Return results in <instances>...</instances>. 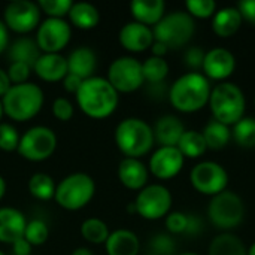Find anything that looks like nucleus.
<instances>
[{"instance_id": "obj_1", "label": "nucleus", "mask_w": 255, "mask_h": 255, "mask_svg": "<svg viewBox=\"0 0 255 255\" xmlns=\"http://www.w3.org/2000/svg\"><path fill=\"white\" fill-rule=\"evenodd\" d=\"M75 99L81 112L91 120H105L111 117L120 103V94L109 81L102 76L85 79L75 94Z\"/></svg>"}, {"instance_id": "obj_2", "label": "nucleus", "mask_w": 255, "mask_h": 255, "mask_svg": "<svg viewBox=\"0 0 255 255\" xmlns=\"http://www.w3.org/2000/svg\"><path fill=\"white\" fill-rule=\"evenodd\" d=\"M211 91V81L202 72H187L169 87L167 99L178 112L194 114L209 105Z\"/></svg>"}, {"instance_id": "obj_3", "label": "nucleus", "mask_w": 255, "mask_h": 255, "mask_svg": "<svg viewBox=\"0 0 255 255\" xmlns=\"http://www.w3.org/2000/svg\"><path fill=\"white\" fill-rule=\"evenodd\" d=\"M45 96L42 88L34 82L12 85L1 97L3 112L15 123L33 120L43 108Z\"/></svg>"}, {"instance_id": "obj_4", "label": "nucleus", "mask_w": 255, "mask_h": 255, "mask_svg": "<svg viewBox=\"0 0 255 255\" xmlns=\"http://www.w3.org/2000/svg\"><path fill=\"white\" fill-rule=\"evenodd\" d=\"M117 148L126 158H142L154 148L155 139L152 127L136 117L123 120L114 134Z\"/></svg>"}, {"instance_id": "obj_5", "label": "nucleus", "mask_w": 255, "mask_h": 255, "mask_svg": "<svg viewBox=\"0 0 255 255\" xmlns=\"http://www.w3.org/2000/svg\"><path fill=\"white\" fill-rule=\"evenodd\" d=\"M209 109L215 121L229 127L235 126L245 117L247 99L242 88L233 82H218L212 87Z\"/></svg>"}, {"instance_id": "obj_6", "label": "nucleus", "mask_w": 255, "mask_h": 255, "mask_svg": "<svg viewBox=\"0 0 255 255\" xmlns=\"http://www.w3.org/2000/svg\"><path fill=\"white\" fill-rule=\"evenodd\" d=\"M96 196L94 179L84 173L75 172L64 176L55 188L54 200L64 211H81L84 209Z\"/></svg>"}, {"instance_id": "obj_7", "label": "nucleus", "mask_w": 255, "mask_h": 255, "mask_svg": "<svg viewBox=\"0 0 255 255\" xmlns=\"http://www.w3.org/2000/svg\"><path fill=\"white\" fill-rule=\"evenodd\" d=\"M206 214L215 229L223 233H230V230L242 224L245 218V203L238 193L226 190L211 197Z\"/></svg>"}, {"instance_id": "obj_8", "label": "nucleus", "mask_w": 255, "mask_h": 255, "mask_svg": "<svg viewBox=\"0 0 255 255\" xmlns=\"http://www.w3.org/2000/svg\"><path fill=\"white\" fill-rule=\"evenodd\" d=\"M154 40L166 45L169 49L184 48L196 33L194 18L185 10H173L166 13L161 21L152 27Z\"/></svg>"}, {"instance_id": "obj_9", "label": "nucleus", "mask_w": 255, "mask_h": 255, "mask_svg": "<svg viewBox=\"0 0 255 255\" xmlns=\"http://www.w3.org/2000/svg\"><path fill=\"white\" fill-rule=\"evenodd\" d=\"M57 149V134L45 126H34L19 137L16 152L27 161L40 163L48 160Z\"/></svg>"}, {"instance_id": "obj_10", "label": "nucleus", "mask_w": 255, "mask_h": 255, "mask_svg": "<svg viewBox=\"0 0 255 255\" xmlns=\"http://www.w3.org/2000/svg\"><path fill=\"white\" fill-rule=\"evenodd\" d=\"M136 214L148 221L166 218L172 209V193L161 184H149L142 188L134 199Z\"/></svg>"}, {"instance_id": "obj_11", "label": "nucleus", "mask_w": 255, "mask_h": 255, "mask_svg": "<svg viewBox=\"0 0 255 255\" xmlns=\"http://www.w3.org/2000/svg\"><path fill=\"white\" fill-rule=\"evenodd\" d=\"M106 79L118 94L134 93L145 84L142 63L130 55L118 57L111 63Z\"/></svg>"}, {"instance_id": "obj_12", "label": "nucleus", "mask_w": 255, "mask_h": 255, "mask_svg": "<svg viewBox=\"0 0 255 255\" xmlns=\"http://www.w3.org/2000/svg\"><path fill=\"white\" fill-rule=\"evenodd\" d=\"M190 182L193 188L208 197H214L227 190L229 173L223 164L217 161H200L190 172Z\"/></svg>"}, {"instance_id": "obj_13", "label": "nucleus", "mask_w": 255, "mask_h": 255, "mask_svg": "<svg viewBox=\"0 0 255 255\" xmlns=\"http://www.w3.org/2000/svg\"><path fill=\"white\" fill-rule=\"evenodd\" d=\"M72 39V27L64 18H46L36 28V43L42 54H60Z\"/></svg>"}, {"instance_id": "obj_14", "label": "nucleus", "mask_w": 255, "mask_h": 255, "mask_svg": "<svg viewBox=\"0 0 255 255\" xmlns=\"http://www.w3.org/2000/svg\"><path fill=\"white\" fill-rule=\"evenodd\" d=\"M40 9L37 3L30 0H15L7 3L3 12V22L9 31L27 34L40 24Z\"/></svg>"}, {"instance_id": "obj_15", "label": "nucleus", "mask_w": 255, "mask_h": 255, "mask_svg": "<svg viewBox=\"0 0 255 255\" xmlns=\"http://www.w3.org/2000/svg\"><path fill=\"white\" fill-rule=\"evenodd\" d=\"M185 158L176 146H158L149 157V175L160 181H169L178 176L184 167Z\"/></svg>"}, {"instance_id": "obj_16", "label": "nucleus", "mask_w": 255, "mask_h": 255, "mask_svg": "<svg viewBox=\"0 0 255 255\" xmlns=\"http://www.w3.org/2000/svg\"><path fill=\"white\" fill-rule=\"evenodd\" d=\"M236 70V57L232 51L217 46L206 51L202 73L209 81L226 82Z\"/></svg>"}, {"instance_id": "obj_17", "label": "nucleus", "mask_w": 255, "mask_h": 255, "mask_svg": "<svg viewBox=\"0 0 255 255\" xmlns=\"http://www.w3.org/2000/svg\"><path fill=\"white\" fill-rule=\"evenodd\" d=\"M118 40L126 51L139 54L151 49L154 43V33L151 27H146L136 21H130L121 27L118 33Z\"/></svg>"}, {"instance_id": "obj_18", "label": "nucleus", "mask_w": 255, "mask_h": 255, "mask_svg": "<svg viewBox=\"0 0 255 255\" xmlns=\"http://www.w3.org/2000/svg\"><path fill=\"white\" fill-rule=\"evenodd\" d=\"M118 179L127 190L140 191L148 185L149 170L139 158H123L118 164Z\"/></svg>"}, {"instance_id": "obj_19", "label": "nucleus", "mask_w": 255, "mask_h": 255, "mask_svg": "<svg viewBox=\"0 0 255 255\" xmlns=\"http://www.w3.org/2000/svg\"><path fill=\"white\" fill-rule=\"evenodd\" d=\"M27 220L24 214L15 208H0V244L12 245L24 236Z\"/></svg>"}, {"instance_id": "obj_20", "label": "nucleus", "mask_w": 255, "mask_h": 255, "mask_svg": "<svg viewBox=\"0 0 255 255\" xmlns=\"http://www.w3.org/2000/svg\"><path fill=\"white\" fill-rule=\"evenodd\" d=\"M33 72L45 82H60L67 75V60L61 54H40L33 66Z\"/></svg>"}, {"instance_id": "obj_21", "label": "nucleus", "mask_w": 255, "mask_h": 255, "mask_svg": "<svg viewBox=\"0 0 255 255\" xmlns=\"http://www.w3.org/2000/svg\"><path fill=\"white\" fill-rule=\"evenodd\" d=\"M152 131L160 146H178L185 133V126L176 115H163L155 121Z\"/></svg>"}, {"instance_id": "obj_22", "label": "nucleus", "mask_w": 255, "mask_h": 255, "mask_svg": "<svg viewBox=\"0 0 255 255\" xmlns=\"http://www.w3.org/2000/svg\"><path fill=\"white\" fill-rule=\"evenodd\" d=\"M67 60V73L81 78L82 81L93 78L97 69V55L88 46H79L73 49Z\"/></svg>"}, {"instance_id": "obj_23", "label": "nucleus", "mask_w": 255, "mask_h": 255, "mask_svg": "<svg viewBox=\"0 0 255 255\" xmlns=\"http://www.w3.org/2000/svg\"><path fill=\"white\" fill-rule=\"evenodd\" d=\"M130 12L134 18L133 21L152 28L166 15V3L163 0H133Z\"/></svg>"}, {"instance_id": "obj_24", "label": "nucleus", "mask_w": 255, "mask_h": 255, "mask_svg": "<svg viewBox=\"0 0 255 255\" xmlns=\"http://www.w3.org/2000/svg\"><path fill=\"white\" fill-rule=\"evenodd\" d=\"M242 24H244V18L236 6L221 7L212 16V31L221 39L235 36Z\"/></svg>"}, {"instance_id": "obj_25", "label": "nucleus", "mask_w": 255, "mask_h": 255, "mask_svg": "<svg viewBox=\"0 0 255 255\" xmlns=\"http://www.w3.org/2000/svg\"><path fill=\"white\" fill-rule=\"evenodd\" d=\"M105 250L108 255H137L140 251V241L131 230L120 229L111 232Z\"/></svg>"}, {"instance_id": "obj_26", "label": "nucleus", "mask_w": 255, "mask_h": 255, "mask_svg": "<svg viewBox=\"0 0 255 255\" xmlns=\"http://www.w3.org/2000/svg\"><path fill=\"white\" fill-rule=\"evenodd\" d=\"M40 49L36 43L34 39L22 36L9 43L7 48V55L10 58V63H24L33 69L36 60L40 57Z\"/></svg>"}, {"instance_id": "obj_27", "label": "nucleus", "mask_w": 255, "mask_h": 255, "mask_svg": "<svg viewBox=\"0 0 255 255\" xmlns=\"http://www.w3.org/2000/svg\"><path fill=\"white\" fill-rule=\"evenodd\" d=\"M69 21L73 27L79 30H91L100 22L99 9L88 1H76L72 4L69 13Z\"/></svg>"}, {"instance_id": "obj_28", "label": "nucleus", "mask_w": 255, "mask_h": 255, "mask_svg": "<svg viewBox=\"0 0 255 255\" xmlns=\"http://www.w3.org/2000/svg\"><path fill=\"white\" fill-rule=\"evenodd\" d=\"M208 255H248V248L236 235L220 233L211 241Z\"/></svg>"}, {"instance_id": "obj_29", "label": "nucleus", "mask_w": 255, "mask_h": 255, "mask_svg": "<svg viewBox=\"0 0 255 255\" xmlns=\"http://www.w3.org/2000/svg\"><path fill=\"white\" fill-rule=\"evenodd\" d=\"M202 134L205 137L208 149H215V151L223 149L232 140V130H230V127L226 126V124H221V123H218L215 120L209 121L203 127Z\"/></svg>"}, {"instance_id": "obj_30", "label": "nucleus", "mask_w": 255, "mask_h": 255, "mask_svg": "<svg viewBox=\"0 0 255 255\" xmlns=\"http://www.w3.org/2000/svg\"><path fill=\"white\" fill-rule=\"evenodd\" d=\"M176 148L181 151L184 158H193V160L202 157L208 151L205 137L202 131L197 130H185Z\"/></svg>"}, {"instance_id": "obj_31", "label": "nucleus", "mask_w": 255, "mask_h": 255, "mask_svg": "<svg viewBox=\"0 0 255 255\" xmlns=\"http://www.w3.org/2000/svg\"><path fill=\"white\" fill-rule=\"evenodd\" d=\"M27 187H28V193L34 199L46 202V200H52L54 199L57 184L54 182L52 176H49L48 173L37 172V173H33L30 176Z\"/></svg>"}, {"instance_id": "obj_32", "label": "nucleus", "mask_w": 255, "mask_h": 255, "mask_svg": "<svg viewBox=\"0 0 255 255\" xmlns=\"http://www.w3.org/2000/svg\"><path fill=\"white\" fill-rule=\"evenodd\" d=\"M111 232L108 224L100 218H87L81 224V236L93 245H105Z\"/></svg>"}, {"instance_id": "obj_33", "label": "nucleus", "mask_w": 255, "mask_h": 255, "mask_svg": "<svg viewBox=\"0 0 255 255\" xmlns=\"http://www.w3.org/2000/svg\"><path fill=\"white\" fill-rule=\"evenodd\" d=\"M142 72L145 82L151 84H161L166 81L169 75V63L160 57H148L142 63Z\"/></svg>"}, {"instance_id": "obj_34", "label": "nucleus", "mask_w": 255, "mask_h": 255, "mask_svg": "<svg viewBox=\"0 0 255 255\" xmlns=\"http://www.w3.org/2000/svg\"><path fill=\"white\" fill-rule=\"evenodd\" d=\"M233 140L242 148H254L255 146V118L244 117L233 126L232 130Z\"/></svg>"}, {"instance_id": "obj_35", "label": "nucleus", "mask_w": 255, "mask_h": 255, "mask_svg": "<svg viewBox=\"0 0 255 255\" xmlns=\"http://www.w3.org/2000/svg\"><path fill=\"white\" fill-rule=\"evenodd\" d=\"M49 238V229L43 220H31L27 221L25 230H24V239L31 245V247H40L46 244Z\"/></svg>"}, {"instance_id": "obj_36", "label": "nucleus", "mask_w": 255, "mask_h": 255, "mask_svg": "<svg viewBox=\"0 0 255 255\" xmlns=\"http://www.w3.org/2000/svg\"><path fill=\"white\" fill-rule=\"evenodd\" d=\"M185 9L190 16L197 19H208L218 10L214 0H188L185 1Z\"/></svg>"}, {"instance_id": "obj_37", "label": "nucleus", "mask_w": 255, "mask_h": 255, "mask_svg": "<svg viewBox=\"0 0 255 255\" xmlns=\"http://www.w3.org/2000/svg\"><path fill=\"white\" fill-rule=\"evenodd\" d=\"M149 251L152 255H173L176 242L169 233H157L149 241Z\"/></svg>"}, {"instance_id": "obj_38", "label": "nucleus", "mask_w": 255, "mask_h": 255, "mask_svg": "<svg viewBox=\"0 0 255 255\" xmlns=\"http://www.w3.org/2000/svg\"><path fill=\"white\" fill-rule=\"evenodd\" d=\"M72 4H73L72 0H39L37 1L40 12L46 13L48 18H64L69 13Z\"/></svg>"}, {"instance_id": "obj_39", "label": "nucleus", "mask_w": 255, "mask_h": 255, "mask_svg": "<svg viewBox=\"0 0 255 255\" xmlns=\"http://www.w3.org/2000/svg\"><path fill=\"white\" fill-rule=\"evenodd\" d=\"M18 130L9 123H0V149L4 152H12L18 149L19 143Z\"/></svg>"}, {"instance_id": "obj_40", "label": "nucleus", "mask_w": 255, "mask_h": 255, "mask_svg": "<svg viewBox=\"0 0 255 255\" xmlns=\"http://www.w3.org/2000/svg\"><path fill=\"white\" fill-rule=\"evenodd\" d=\"M166 229L169 235H185L188 224V214L181 211H173L166 217Z\"/></svg>"}, {"instance_id": "obj_41", "label": "nucleus", "mask_w": 255, "mask_h": 255, "mask_svg": "<svg viewBox=\"0 0 255 255\" xmlns=\"http://www.w3.org/2000/svg\"><path fill=\"white\" fill-rule=\"evenodd\" d=\"M73 114H75V106H73V103L69 99H66V97H57L52 102V115L58 121L67 123V121L72 120Z\"/></svg>"}, {"instance_id": "obj_42", "label": "nucleus", "mask_w": 255, "mask_h": 255, "mask_svg": "<svg viewBox=\"0 0 255 255\" xmlns=\"http://www.w3.org/2000/svg\"><path fill=\"white\" fill-rule=\"evenodd\" d=\"M31 67L24 64V63H10L9 67L6 69V73L9 76V81L12 85L18 84H25L28 82V76L31 73Z\"/></svg>"}, {"instance_id": "obj_43", "label": "nucleus", "mask_w": 255, "mask_h": 255, "mask_svg": "<svg viewBox=\"0 0 255 255\" xmlns=\"http://www.w3.org/2000/svg\"><path fill=\"white\" fill-rule=\"evenodd\" d=\"M205 55H206V52L200 46H191L184 54V64L191 72H199V70H202Z\"/></svg>"}, {"instance_id": "obj_44", "label": "nucleus", "mask_w": 255, "mask_h": 255, "mask_svg": "<svg viewBox=\"0 0 255 255\" xmlns=\"http://www.w3.org/2000/svg\"><path fill=\"white\" fill-rule=\"evenodd\" d=\"M244 18V21L255 25V0H244L236 6Z\"/></svg>"}, {"instance_id": "obj_45", "label": "nucleus", "mask_w": 255, "mask_h": 255, "mask_svg": "<svg viewBox=\"0 0 255 255\" xmlns=\"http://www.w3.org/2000/svg\"><path fill=\"white\" fill-rule=\"evenodd\" d=\"M203 220L197 215H193V214H188V224H187V232L185 235L188 236H199L202 232H203Z\"/></svg>"}, {"instance_id": "obj_46", "label": "nucleus", "mask_w": 255, "mask_h": 255, "mask_svg": "<svg viewBox=\"0 0 255 255\" xmlns=\"http://www.w3.org/2000/svg\"><path fill=\"white\" fill-rule=\"evenodd\" d=\"M61 82H63V87H64V90H66L67 93H70V94H76V93H78V90L81 88V85H82V82H84V81H82L81 78L75 76V75L67 73Z\"/></svg>"}, {"instance_id": "obj_47", "label": "nucleus", "mask_w": 255, "mask_h": 255, "mask_svg": "<svg viewBox=\"0 0 255 255\" xmlns=\"http://www.w3.org/2000/svg\"><path fill=\"white\" fill-rule=\"evenodd\" d=\"M31 248L33 247L24 239V236L12 244V250H13L15 255H30L31 254Z\"/></svg>"}, {"instance_id": "obj_48", "label": "nucleus", "mask_w": 255, "mask_h": 255, "mask_svg": "<svg viewBox=\"0 0 255 255\" xmlns=\"http://www.w3.org/2000/svg\"><path fill=\"white\" fill-rule=\"evenodd\" d=\"M9 48V30L6 28L4 22L0 19V54Z\"/></svg>"}, {"instance_id": "obj_49", "label": "nucleus", "mask_w": 255, "mask_h": 255, "mask_svg": "<svg viewBox=\"0 0 255 255\" xmlns=\"http://www.w3.org/2000/svg\"><path fill=\"white\" fill-rule=\"evenodd\" d=\"M10 87H12V84H10V81H9V76H7V73H6V70L0 67V100H1V97L9 91Z\"/></svg>"}, {"instance_id": "obj_50", "label": "nucleus", "mask_w": 255, "mask_h": 255, "mask_svg": "<svg viewBox=\"0 0 255 255\" xmlns=\"http://www.w3.org/2000/svg\"><path fill=\"white\" fill-rule=\"evenodd\" d=\"M167 51H169V48H167L166 45H163V43H160V42H155V40H154V43H152V46H151L152 57L164 58V55L167 54Z\"/></svg>"}, {"instance_id": "obj_51", "label": "nucleus", "mask_w": 255, "mask_h": 255, "mask_svg": "<svg viewBox=\"0 0 255 255\" xmlns=\"http://www.w3.org/2000/svg\"><path fill=\"white\" fill-rule=\"evenodd\" d=\"M72 255H93V253L88 250V248H85V247H79V248H76Z\"/></svg>"}, {"instance_id": "obj_52", "label": "nucleus", "mask_w": 255, "mask_h": 255, "mask_svg": "<svg viewBox=\"0 0 255 255\" xmlns=\"http://www.w3.org/2000/svg\"><path fill=\"white\" fill-rule=\"evenodd\" d=\"M6 181H4V178L0 175V200L4 197V194H6Z\"/></svg>"}, {"instance_id": "obj_53", "label": "nucleus", "mask_w": 255, "mask_h": 255, "mask_svg": "<svg viewBox=\"0 0 255 255\" xmlns=\"http://www.w3.org/2000/svg\"><path fill=\"white\" fill-rule=\"evenodd\" d=\"M248 255H255V242L248 248Z\"/></svg>"}, {"instance_id": "obj_54", "label": "nucleus", "mask_w": 255, "mask_h": 255, "mask_svg": "<svg viewBox=\"0 0 255 255\" xmlns=\"http://www.w3.org/2000/svg\"><path fill=\"white\" fill-rule=\"evenodd\" d=\"M3 115H4V112H3V106H1V100H0V123H1Z\"/></svg>"}, {"instance_id": "obj_55", "label": "nucleus", "mask_w": 255, "mask_h": 255, "mask_svg": "<svg viewBox=\"0 0 255 255\" xmlns=\"http://www.w3.org/2000/svg\"><path fill=\"white\" fill-rule=\"evenodd\" d=\"M179 255H199V254H194V253H184V254H179Z\"/></svg>"}, {"instance_id": "obj_56", "label": "nucleus", "mask_w": 255, "mask_h": 255, "mask_svg": "<svg viewBox=\"0 0 255 255\" xmlns=\"http://www.w3.org/2000/svg\"><path fill=\"white\" fill-rule=\"evenodd\" d=\"M0 255H6V254H4V253H3V251H0Z\"/></svg>"}, {"instance_id": "obj_57", "label": "nucleus", "mask_w": 255, "mask_h": 255, "mask_svg": "<svg viewBox=\"0 0 255 255\" xmlns=\"http://www.w3.org/2000/svg\"><path fill=\"white\" fill-rule=\"evenodd\" d=\"M254 105H255V97H254Z\"/></svg>"}]
</instances>
